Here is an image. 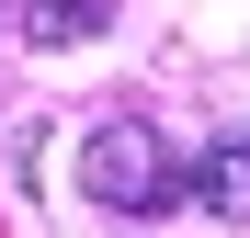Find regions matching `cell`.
<instances>
[{
	"label": "cell",
	"mask_w": 250,
	"mask_h": 238,
	"mask_svg": "<svg viewBox=\"0 0 250 238\" xmlns=\"http://www.w3.org/2000/svg\"><path fill=\"white\" fill-rule=\"evenodd\" d=\"M182 204H205L216 227H250V125H216L182 159Z\"/></svg>",
	"instance_id": "obj_2"
},
{
	"label": "cell",
	"mask_w": 250,
	"mask_h": 238,
	"mask_svg": "<svg viewBox=\"0 0 250 238\" xmlns=\"http://www.w3.org/2000/svg\"><path fill=\"white\" fill-rule=\"evenodd\" d=\"M80 193H91L103 216H171L182 204V159H171V136H159L148 113H103V125L80 136Z\"/></svg>",
	"instance_id": "obj_1"
},
{
	"label": "cell",
	"mask_w": 250,
	"mask_h": 238,
	"mask_svg": "<svg viewBox=\"0 0 250 238\" xmlns=\"http://www.w3.org/2000/svg\"><path fill=\"white\" fill-rule=\"evenodd\" d=\"M103 23H114V0H23V34L34 46H91Z\"/></svg>",
	"instance_id": "obj_3"
}]
</instances>
